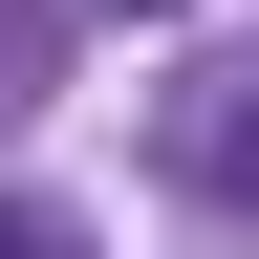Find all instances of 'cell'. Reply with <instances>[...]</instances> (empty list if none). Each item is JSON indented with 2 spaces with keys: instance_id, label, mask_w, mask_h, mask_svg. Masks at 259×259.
<instances>
[{
  "instance_id": "cell-1",
  "label": "cell",
  "mask_w": 259,
  "mask_h": 259,
  "mask_svg": "<svg viewBox=\"0 0 259 259\" xmlns=\"http://www.w3.org/2000/svg\"><path fill=\"white\" fill-rule=\"evenodd\" d=\"M194 173H216V194L259 216V87H216V108H194Z\"/></svg>"
},
{
  "instance_id": "cell-3",
  "label": "cell",
  "mask_w": 259,
  "mask_h": 259,
  "mask_svg": "<svg viewBox=\"0 0 259 259\" xmlns=\"http://www.w3.org/2000/svg\"><path fill=\"white\" fill-rule=\"evenodd\" d=\"M108 22H173V0H108Z\"/></svg>"
},
{
  "instance_id": "cell-2",
  "label": "cell",
  "mask_w": 259,
  "mask_h": 259,
  "mask_svg": "<svg viewBox=\"0 0 259 259\" xmlns=\"http://www.w3.org/2000/svg\"><path fill=\"white\" fill-rule=\"evenodd\" d=\"M0 259H87V216H44V194H0Z\"/></svg>"
}]
</instances>
